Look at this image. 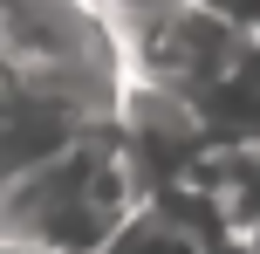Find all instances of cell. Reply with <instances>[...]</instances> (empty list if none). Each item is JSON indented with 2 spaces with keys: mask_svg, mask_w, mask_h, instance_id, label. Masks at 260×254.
<instances>
[{
  "mask_svg": "<svg viewBox=\"0 0 260 254\" xmlns=\"http://www.w3.org/2000/svg\"><path fill=\"white\" fill-rule=\"evenodd\" d=\"M0 69L14 90L69 103L89 124H117L130 82V27L110 0H0Z\"/></svg>",
  "mask_w": 260,
  "mask_h": 254,
  "instance_id": "6da1fadb",
  "label": "cell"
},
{
  "mask_svg": "<svg viewBox=\"0 0 260 254\" xmlns=\"http://www.w3.org/2000/svg\"><path fill=\"white\" fill-rule=\"evenodd\" d=\"M144 206L137 179L123 165V145L110 124L82 131L69 151L35 165L0 192V241L41 254H103L123 234V220Z\"/></svg>",
  "mask_w": 260,
  "mask_h": 254,
  "instance_id": "7a4b0ae2",
  "label": "cell"
},
{
  "mask_svg": "<svg viewBox=\"0 0 260 254\" xmlns=\"http://www.w3.org/2000/svg\"><path fill=\"white\" fill-rule=\"evenodd\" d=\"M82 131H96L89 117H76L69 103L55 96H35V90H14L0 103V192L14 179H27L35 165H48L55 151H69Z\"/></svg>",
  "mask_w": 260,
  "mask_h": 254,
  "instance_id": "3957f363",
  "label": "cell"
},
{
  "mask_svg": "<svg viewBox=\"0 0 260 254\" xmlns=\"http://www.w3.org/2000/svg\"><path fill=\"white\" fill-rule=\"evenodd\" d=\"M192 110H199V131H206L212 151H247V145H260V35L240 48V62L226 69L212 90L192 96Z\"/></svg>",
  "mask_w": 260,
  "mask_h": 254,
  "instance_id": "277c9868",
  "label": "cell"
},
{
  "mask_svg": "<svg viewBox=\"0 0 260 254\" xmlns=\"http://www.w3.org/2000/svg\"><path fill=\"white\" fill-rule=\"evenodd\" d=\"M103 254H226V241L206 234L199 220H185L178 206H137Z\"/></svg>",
  "mask_w": 260,
  "mask_h": 254,
  "instance_id": "5b68a950",
  "label": "cell"
},
{
  "mask_svg": "<svg viewBox=\"0 0 260 254\" xmlns=\"http://www.w3.org/2000/svg\"><path fill=\"white\" fill-rule=\"evenodd\" d=\"M0 254H41V247H14V241H0Z\"/></svg>",
  "mask_w": 260,
  "mask_h": 254,
  "instance_id": "8992f818",
  "label": "cell"
},
{
  "mask_svg": "<svg viewBox=\"0 0 260 254\" xmlns=\"http://www.w3.org/2000/svg\"><path fill=\"white\" fill-rule=\"evenodd\" d=\"M240 254H260V247H240Z\"/></svg>",
  "mask_w": 260,
  "mask_h": 254,
  "instance_id": "52a82bcc",
  "label": "cell"
},
{
  "mask_svg": "<svg viewBox=\"0 0 260 254\" xmlns=\"http://www.w3.org/2000/svg\"><path fill=\"white\" fill-rule=\"evenodd\" d=\"M253 35H260V27H253Z\"/></svg>",
  "mask_w": 260,
  "mask_h": 254,
  "instance_id": "ba28073f",
  "label": "cell"
}]
</instances>
